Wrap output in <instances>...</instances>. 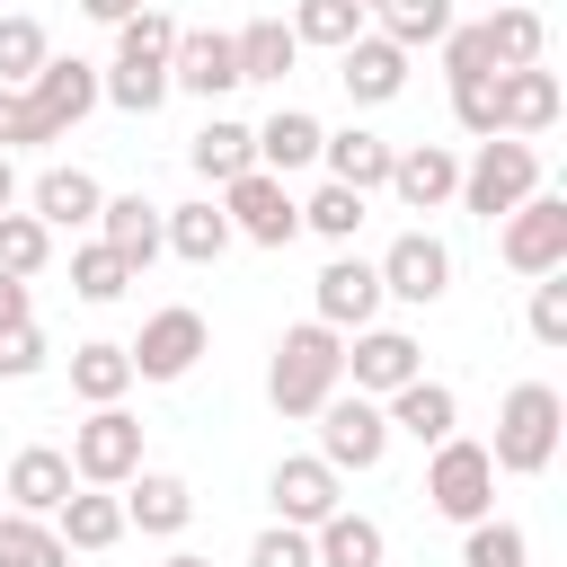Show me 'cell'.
<instances>
[{"mask_svg":"<svg viewBox=\"0 0 567 567\" xmlns=\"http://www.w3.org/2000/svg\"><path fill=\"white\" fill-rule=\"evenodd\" d=\"M346 390V337L328 319H301L275 337V363H266V399L284 416H319V399Z\"/></svg>","mask_w":567,"mask_h":567,"instance_id":"1","label":"cell"},{"mask_svg":"<svg viewBox=\"0 0 567 567\" xmlns=\"http://www.w3.org/2000/svg\"><path fill=\"white\" fill-rule=\"evenodd\" d=\"M558 434H567V399H558L549 381H514V390L496 399V443H487V461H496L505 478H540V470L558 461Z\"/></svg>","mask_w":567,"mask_h":567,"instance_id":"2","label":"cell"},{"mask_svg":"<svg viewBox=\"0 0 567 567\" xmlns=\"http://www.w3.org/2000/svg\"><path fill=\"white\" fill-rule=\"evenodd\" d=\"M532 186H540V151H532L523 133H487V142L461 159V213H478V221H505Z\"/></svg>","mask_w":567,"mask_h":567,"instance_id":"3","label":"cell"},{"mask_svg":"<svg viewBox=\"0 0 567 567\" xmlns=\"http://www.w3.org/2000/svg\"><path fill=\"white\" fill-rule=\"evenodd\" d=\"M133 470H142V416H133L124 399L89 408V416L71 425V478H80V487H124Z\"/></svg>","mask_w":567,"mask_h":567,"instance_id":"4","label":"cell"},{"mask_svg":"<svg viewBox=\"0 0 567 567\" xmlns=\"http://www.w3.org/2000/svg\"><path fill=\"white\" fill-rule=\"evenodd\" d=\"M425 505H434L443 523H478V514H496V461H487V443L443 434L434 461H425Z\"/></svg>","mask_w":567,"mask_h":567,"instance_id":"5","label":"cell"},{"mask_svg":"<svg viewBox=\"0 0 567 567\" xmlns=\"http://www.w3.org/2000/svg\"><path fill=\"white\" fill-rule=\"evenodd\" d=\"M381 452H390V416H381V399H363V390H328V399H319V461L346 478V470H381Z\"/></svg>","mask_w":567,"mask_h":567,"instance_id":"6","label":"cell"},{"mask_svg":"<svg viewBox=\"0 0 567 567\" xmlns=\"http://www.w3.org/2000/svg\"><path fill=\"white\" fill-rule=\"evenodd\" d=\"M221 213H230V239H257V248H292L301 239V204L275 168H239L221 186Z\"/></svg>","mask_w":567,"mask_h":567,"instance_id":"7","label":"cell"},{"mask_svg":"<svg viewBox=\"0 0 567 567\" xmlns=\"http://www.w3.org/2000/svg\"><path fill=\"white\" fill-rule=\"evenodd\" d=\"M496 257H505L514 275H549V266H567V195L532 186V195L496 221Z\"/></svg>","mask_w":567,"mask_h":567,"instance_id":"8","label":"cell"},{"mask_svg":"<svg viewBox=\"0 0 567 567\" xmlns=\"http://www.w3.org/2000/svg\"><path fill=\"white\" fill-rule=\"evenodd\" d=\"M204 346H213L204 310L168 301V310H151V319H142V337H133L124 354H133V381H186V372L204 363Z\"/></svg>","mask_w":567,"mask_h":567,"instance_id":"9","label":"cell"},{"mask_svg":"<svg viewBox=\"0 0 567 567\" xmlns=\"http://www.w3.org/2000/svg\"><path fill=\"white\" fill-rule=\"evenodd\" d=\"M452 292V248L434 230H399L381 248V301H408V310H434Z\"/></svg>","mask_w":567,"mask_h":567,"instance_id":"10","label":"cell"},{"mask_svg":"<svg viewBox=\"0 0 567 567\" xmlns=\"http://www.w3.org/2000/svg\"><path fill=\"white\" fill-rule=\"evenodd\" d=\"M310 319H328L337 337L346 328H372L381 319V266L372 257H328L319 284H310Z\"/></svg>","mask_w":567,"mask_h":567,"instance_id":"11","label":"cell"},{"mask_svg":"<svg viewBox=\"0 0 567 567\" xmlns=\"http://www.w3.org/2000/svg\"><path fill=\"white\" fill-rule=\"evenodd\" d=\"M425 372V346L408 337V328H354V346H346V381L363 390V399H390L399 381H416Z\"/></svg>","mask_w":567,"mask_h":567,"instance_id":"12","label":"cell"},{"mask_svg":"<svg viewBox=\"0 0 567 567\" xmlns=\"http://www.w3.org/2000/svg\"><path fill=\"white\" fill-rule=\"evenodd\" d=\"M266 496H275V523H328L337 505H346V478L319 461V452H292V461H275V478H266Z\"/></svg>","mask_w":567,"mask_h":567,"instance_id":"13","label":"cell"},{"mask_svg":"<svg viewBox=\"0 0 567 567\" xmlns=\"http://www.w3.org/2000/svg\"><path fill=\"white\" fill-rule=\"evenodd\" d=\"M168 89H186V97H230V89H239L230 35H221V27H177V44H168Z\"/></svg>","mask_w":567,"mask_h":567,"instance_id":"14","label":"cell"},{"mask_svg":"<svg viewBox=\"0 0 567 567\" xmlns=\"http://www.w3.org/2000/svg\"><path fill=\"white\" fill-rule=\"evenodd\" d=\"M27 106L44 115V133L62 142L89 106H97V62H80V53H44V71L27 80Z\"/></svg>","mask_w":567,"mask_h":567,"instance_id":"15","label":"cell"},{"mask_svg":"<svg viewBox=\"0 0 567 567\" xmlns=\"http://www.w3.org/2000/svg\"><path fill=\"white\" fill-rule=\"evenodd\" d=\"M390 195H399L408 213H443V204L461 195V151H443V142L390 151Z\"/></svg>","mask_w":567,"mask_h":567,"instance_id":"16","label":"cell"},{"mask_svg":"<svg viewBox=\"0 0 567 567\" xmlns=\"http://www.w3.org/2000/svg\"><path fill=\"white\" fill-rule=\"evenodd\" d=\"M381 416H390V434H408V443H425V452H434L443 434H461V390L416 372V381H399V390L381 399Z\"/></svg>","mask_w":567,"mask_h":567,"instance_id":"17","label":"cell"},{"mask_svg":"<svg viewBox=\"0 0 567 567\" xmlns=\"http://www.w3.org/2000/svg\"><path fill=\"white\" fill-rule=\"evenodd\" d=\"M195 523V487L177 470H133L124 478V532H151V540H177Z\"/></svg>","mask_w":567,"mask_h":567,"instance_id":"18","label":"cell"},{"mask_svg":"<svg viewBox=\"0 0 567 567\" xmlns=\"http://www.w3.org/2000/svg\"><path fill=\"white\" fill-rule=\"evenodd\" d=\"M337 80H346L354 106H390L408 89V53L390 35H354V44H337Z\"/></svg>","mask_w":567,"mask_h":567,"instance_id":"19","label":"cell"},{"mask_svg":"<svg viewBox=\"0 0 567 567\" xmlns=\"http://www.w3.org/2000/svg\"><path fill=\"white\" fill-rule=\"evenodd\" d=\"M319 115L310 106H275L266 124H248V142H257V168H275V177H301V168H319Z\"/></svg>","mask_w":567,"mask_h":567,"instance_id":"20","label":"cell"},{"mask_svg":"<svg viewBox=\"0 0 567 567\" xmlns=\"http://www.w3.org/2000/svg\"><path fill=\"white\" fill-rule=\"evenodd\" d=\"M159 213H168V204H151V195H106V204H97V239H106V248H115V257H124V266L142 275V266H151V257L168 248Z\"/></svg>","mask_w":567,"mask_h":567,"instance_id":"21","label":"cell"},{"mask_svg":"<svg viewBox=\"0 0 567 567\" xmlns=\"http://www.w3.org/2000/svg\"><path fill=\"white\" fill-rule=\"evenodd\" d=\"M558 71H540V62H523V71H496V115H505V133H549L558 124Z\"/></svg>","mask_w":567,"mask_h":567,"instance_id":"22","label":"cell"},{"mask_svg":"<svg viewBox=\"0 0 567 567\" xmlns=\"http://www.w3.org/2000/svg\"><path fill=\"white\" fill-rule=\"evenodd\" d=\"M97 204H106V186H97L89 168H44V177L27 186V213H35L44 230H89Z\"/></svg>","mask_w":567,"mask_h":567,"instance_id":"23","label":"cell"},{"mask_svg":"<svg viewBox=\"0 0 567 567\" xmlns=\"http://www.w3.org/2000/svg\"><path fill=\"white\" fill-rule=\"evenodd\" d=\"M53 532H62V549H115L124 540V496L115 487H71L62 505H53Z\"/></svg>","mask_w":567,"mask_h":567,"instance_id":"24","label":"cell"},{"mask_svg":"<svg viewBox=\"0 0 567 567\" xmlns=\"http://www.w3.org/2000/svg\"><path fill=\"white\" fill-rule=\"evenodd\" d=\"M319 168H328L337 186H354V195H381V186H390V142H381V133H363V124L319 133Z\"/></svg>","mask_w":567,"mask_h":567,"instance_id":"25","label":"cell"},{"mask_svg":"<svg viewBox=\"0 0 567 567\" xmlns=\"http://www.w3.org/2000/svg\"><path fill=\"white\" fill-rule=\"evenodd\" d=\"M80 478H71V452H53V443H27L18 461H9V505L18 514H44L53 523V505L71 496Z\"/></svg>","mask_w":567,"mask_h":567,"instance_id":"26","label":"cell"},{"mask_svg":"<svg viewBox=\"0 0 567 567\" xmlns=\"http://www.w3.org/2000/svg\"><path fill=\"white\" fill-rule=\"evenodd\" d=\"M310 549H319V567H381V558H390V532H381L372 514L337 505L328 523H310Z\"/></svg>","mask_w":567,"mask_h":567,"instance_id":"27","label":"cell"},{"mask_svg":"<svg viewBox=\"0 0 567 567\" xmlns=\"http://www.w3.org/2000/svg\"><path fill=\"white\" fill-rule=\"evenodd\" d=\"M168 97V53H115L97 71V106H124V115H151Z\"/></svg>","mask_w":567,"mask_h":567,"instance_id":"28","label":"cell"},{"mask_svg":"<svg viewBox=\"0 0 567 567\" xmlns=\"http://www.w3.org/2000/svg\"><path fill=\"white\" fill-rule=\"evenodd\" d=\"M159 230H168V248H177L186 266H213V257L230 248V213H221V195H195V204H168V213H159Z\"/></svg>","mask_w":567,"mask_h":567,"instance_id":"29","label":"cell"},{"mask_svg":"<svg viewBox=\"0 0 567 567\" xmlns=\"http://www.w3.org/2000/svg\"><path fill=\"white\" fill-rule=\"evenodd\" d=\"M478 27H487L496 71H523V62H540V53H549V18H540L532 0H505V9H487Z\"/></svg>","mask_w":567,"mask_h":567,"instance_id":"30","label":"cell"},{"mask_svg":"<svg viewBox=\"0 0 567 567\" xmlns=\"http://www.w3.org/2000/svg\"><path fill=\"white\" fill-rule=\"evenodd\" d=\"M124 390H133V354H124V346H106V337L71 346V399H80V408H106V399H124Z\"/></svg>","mask_w":567,"mask_h":567,"instance_id":"31","label":"cell"},{"mask_svg":"<svg viewBox=\"0 0 567 567\" xmlns=\"http://www.w3.org/2000/svg\"><path fill=\"white\" fill-rule=\"evenodd\" d=\"M230 53H239V89H248V80H284V71L301 62V44H292L284 18H248V27L230 35Z\"/></svg>","mask_w":567,"mask_h":567,"instance_id":"32","label":"cell"},{"mask_svg":"<svg viewBox=\"0 0 567 567\" xmlns=\"http://www.w3.org/2000/svg\"><path fill=\"white\" fill-rule=\"evenodd\" d=\"M186 159H195V177L204 186H230L239 168H257V142H248V124H230V115H213L195 142H186Z\"/></svg>","mask_w":567,"mask_h":567,"instance_id":"33","label":"cell"},{"mask_svg":"<svg viewBox=\"0 0 567 567\" xmlns=\"http://www.w3.org/2000/svg\"><path fill=\"white\" fill-rule=\"evenodd\" d=\"M0 567H71V549H62V532L44 523V514H0Z\"/></svg>","mask_w":567,"mask_h":567,"instance_id":"34","label":"cell"},{"mask_svg":"<svg viewBox=\"0 0 567 567\" xmlns=\"http://www.w3.org/2000/svg\"><path fill=\"white\" fill-rule=\"evenodd\" d=\"M292 44H319V53H337V44H354L363 35V9L354 0H292Z\"/></svg>","mask_w":567,"mask_h":567,"instance_id":"35","label":"cell"},{"mask_svg":"<svg viewBox=\"0 0 567 567\" xmlns=\"http://www.w3.org/2000/svg\"><path fill=\"white\" fill-rule=\"evenodd\" d=\"M461 18H452V0H390L381 9V35L399 44V53H416V44H443Z\"/></svg>","mask_w":567,"mask_h":567,"instance_id":"36","label":"cell"},{"mask_svg":"<svg viewBox=\"0 0 567 567\" xmlns=\"http://www.w3.org/2000/svg\"><path fill=\"white\" fill-rule=\"evenodd\" d=\"M44 257H53V230L35 221V213H0V275H18V284H35L44 275Z\"/></svg>","mask_w":567,"mask_h":567,"instance_id":"37","label":"cell"},{"mask_svg":"<svg viewBox=\"0 0 567 567\" xmlns=\"http://www.w3.org/2000/svg\"><path fill=\"white\" fill-rule=\"evenodd\" d=\"M44 27L27 18V9H0V89H27L35 71H44Z\"/></svg>","mask_w":567,"mask_h":567,"instance_id":"38","label":"cell"},{"mask_svg":"<svg viewBox=\"0 0 567 567\" xmlns=\"http://www.w3.org/2000/svg\"><path fill=\"white\" fill-rule=\"evenodd\" d=\"M461 567H532V540H523V523H496V514L461 523Z\"/></svg>","mask_w":567,"mask_h":567,"instance_id":"39","label":"cell"},{"mask_svg":"<svg viewBox=\"0 0 567 567\" xmlns=\"http://www.w3.org/2000/svg\"><path fill=\"white\" fill-rule=\"evenodd\" d=\"M363 213H372V195H354V186H337V177H328V186L301 204V230H319V239H337V248H346V239L363 230Z\"/></svg>","mask_w":567,"mask_h":567,"instance_id":"40","label":"cell"},{"mask_svg":"<svg viewBox=\"0 0 567 567\" xmlns=\"http://www.w3.org/2000/svg\"><path fill=\"white\" fill-rule=\"evenodd\" d=\"M71 292H80V301H124V292H133V266H124L106 239H89V248H71Z\"/></svg>","mask_w":567,"mask_h":567,"instance_id":"41","label":"cell"},{"mask_svg":"<svg viewBox=\"0 0 567 567\" xmlns=\"http://www.w3.org/2000/svg\"><path fill=\"white\" fill-rule=\"evenodd\" d=\"M452 124L461 133H505V115H496V71H478V80H452Z\"/></svg>","mask_w":567,"mask_h":567,"instance_id":"42","label":"cell"},{"mask_svg":"<svg viewBox=\"0 0 567 567\" xmlns=\"http://www.w3.org/2000/svg\"><path fill=\"white\" fill-rule=\"evenodd\" d=\"M532 337L540 346H567V266L532 275Z\"/></svg>","mask_w":567,"mask_h":567,"instance_id":"43","label":"cell"},{"mask_svg":"<svg viewBox=\"0 0 567 567\" xmlns=\"http://www.w3.org/2000/svg\"><path fill=\"white\" fill-rule=\"evenodd\" d=\"M248 567H319V549H310L301 523H266V532L248 540Z\"/></svg>","mask_w":567,"mask_h":567,"instance_id":"44","label":"cell"},{"mask_svg":"<svg viewBox=\"0 0 567 567\" xmlns=\"http://www.w3.org/2000/svg\"><path fill=\"white\" fill-rule=\"evenodd\" d=\"M35 372H44V328L35 319L0 328V381H35Z\"/></svg>","mask_w":567,"mask_h":567,"instance_id":"45","label":"cell"},{"mask_svg":"<svg viewBox=\"0 0 567 567\" xmlns=\"http://www.w3.org/2000/svg\"><path fill=\"white\" fill-rule=\"evenodd\" d=\"M478 71H496L487 27H452V35H443V80H478Z\"/></svg>","mask_w":567,"mask_h":567,"instance_id":"46","label":"cell"},{"mask_svg":"<svg viewBox=\"0 0 567 567\" xmlns=\"http://www.w3.org/2000/svg\"><path fill=\"white\" fill-rule=\"evenodd\" d=\"M35 142H53L44 115L27 106V89H0V151H35Z\"/></svg>","mask_w":567,"mask_h":567,"instance_id":"47","label":"cell"},{"mask_svg":"<svg viewBox=\"0 0 567 567\" xmlns=\"http://www.w3.org/2000/svg\"><path fill=\"white\" fill-rule=\"evenodd\" d=\"M18 319H35V301H27L18 275H0V328H18Z\"/></svg>","mask_w":567,"mask_h":567,"instance_id":"48","label":"cell"},{"mask_svg":"<svg viewBox=\"0 0 567 567\" xmlns=\"http://www.w3.org/2000/svg\"><path fill=\"white\" fill-rule=\"evenodd\" d=\"M142 0H80V18H97V27H124Z\"/></svg>","mask_w":567,"mask_h":567,"instance_id":"49","label":"cell"},{"mask_svg":"<svg viewBox=\"0 0 567 567\" xmlns=\"http://www.w3.org/2000/svg\"><path fill=\"white\" fill-rule=\"evenodd\" d=\"M18 204V168H9V151H0V213Z\"/></svg>","mask_w":567,"mask_h":567,"instance_id":"50","label":"cell"},{"mask_svg":"<svg viewBox=\"0 0 567 567\" xmlns=\"http://www.w3.org/2000/svg\"><path fill=\"white\" fill-rule=\"evenodd\" d=\"M159 567H213V558H195V549H168V558H159Z\"/></svg>","mask_w":567,"mask_h":567,"instance_id":"51","label":"cell"},{"mask_svg":"<svg viewBox=\"0 0 567 567\" xmlns=\"http://www.w3.org/2000/svg\"><path fill=\"white\" fill-rule=\"evenodd\" d=\"M354 9H363V18H381V9H390V0H354Z\"/></svg>","mask_w":567,"mask_h":567,"instance_id":"52","label":"cell"},{"mask_svg":"<svg viewBox=\"0 0 567 567\" xmlns=\"http://www.w3.org/2000/svg\"><path fill=\"white\" fill-rule=\"evenodd\" d=\"M487 9H505V0H487Z\"/></svg>","mask_w":567,"mask_h":567,"instance_id":"53","label":"cell"}]
</instances>
